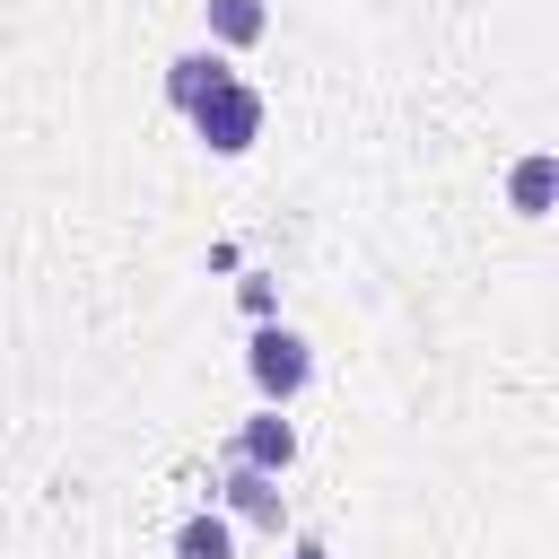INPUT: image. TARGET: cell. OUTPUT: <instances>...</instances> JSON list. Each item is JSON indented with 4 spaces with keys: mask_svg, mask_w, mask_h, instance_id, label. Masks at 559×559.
I'll list each match as a JSON object with an SVG mask.
<instances>
[{
    "mask_svg": "<svg viewBox=\"0 0 559 559\" xmlns=\"http://www.w3.org/2000/svg\"><path fill=\"white\" fill-rule=\"evenodd\" d=\"M245 376H253L262 402L288 411V402L314 384V349H306V332H288V323H253V341H245Z\"/></svg>",
    "mask_w": 559,
    "mask_h": 559,
    "instance_id": "1",
    "label": "cell"
},
{
    "mask_svg": "<svg viewBox=\"0 0 559 559\" xmlns=\"http://www.w3.org/2000/svg\"><path fill=\"white\" fill-rule=\"evenodd\" d=\"M192 131H201V148H218V157H245L253 140H262V87H245V79H218L192 114H183Z\"/></svg>",
    "mask_w": 559,
    "mask_h": 559,
    "instance_id": "2",
    "label": "cell"
},
{
    "mask_svg": "<svg viewBox=\"0 0 559 559\" xmlns=\"http://www.w3.org/2000/svg\"><path fill=\"white\" fill-rule=\"evenodd\" d=\"M236 524H253V533H280V515H288V498H280V472H253V463H236L227 454V480L210 489Z\"/></svg>",
    "mask_w": 559,
    "mask_h": 559,
    "instance_id": "3",
    "label": "cell"
},
{
    "mask_svg": "<svg viewBox=\"0 0 559 559\" xmlns=\"http://www.w3.org/2000/svg\"><path fill=\"white\" fill-rule=\"evenodd\" d=\"M236 463H253V472H288L297 463V428H288V411L280 402H262L245 428H236V445H227Z\"/></svg>",
    "mask_w": 559,
    "mask_h": 559,
    "instance_id": "4",
    "label": "cell"
},
{
    "mask_svg": "<svg viewBox=\"0 0 559 559\" xmlns=\"http://www.w3.org/2000/svg\"><path fill=\"white\" fill-rule=\"evenodd\" d=\"M218 79H236V70H227V52H218V44H192V52H175V61H166V105H175V114H192Z\"/></svg>",
    "mask_w": 559,
    "mask_h": 559,
    "instance_id": "5",
    "label": "cell"
},
{
    "mask_svg": "<svg viewBox=\"0 0 559 559\" xmlns=\"http://www.w3.org/2000/svg\"><path fill=\"white\" fill-rule=\"evenodd\" d=\"M201 26H210L218 52H245V44H262L271 9H262V0H201Z\"/></svg>",
    "mask_w": 559,
    "mask_h": 559,
    "instance_id": "6",
    "label": "cell"
},
{
    "mask_svg": "<svg viewBox=\"0 0 559 559\" xmlns=\"http://www.w3.org/2000/svg\"><path fill=\"white\" fill-rule=\"evenodd\" d=\"M550 192H559V157H550V148L515 157V175H507V201H515V218H550Z\"/></svg>",
    "mask_w": 559,
    "mask_h": 559,
    "instance_id": "7",
    "label": "cell"
},
{
    "mask_svg": "<svg viewBox=\"0 0 559 559\" xmlns=\"http://www.w3.org/2000/svg\"><path fill=\"white\" fill-rule=\"evenodd\" d=\"M175 559H236V515H218V507L183 515V533H175Z\"/></svg>",
    "mask_w": 559,
    "mask_h": 559,
    "instance_id": "8",
    "label": "cell"
},
{
    "mask_svg": "<svg viewBox=\"0 0 559 559\" xmlns=\"http://www.w3.org/2000/svg\"><path fill=\"white\" fill-rule=\"evenodd\" d=\"M236 297H245V314H253V323H271V306H280V288H271L262 271H245V288H236Z\"/></svg>",
    "mask_w": 559,
    "mask_h": 559,
    "instance_id": "9",
    "label": "cell"
},
{
    "mask_svg": "<svg viewBox=\"0 0 559 559\" xmlns=\"http://www.w3.org/2000/svg\"><path fill=\"white\" fill-rule=\"evenodd\" d=\"M288 559H332V550H323L314 533H297V550H288Z\"/></svg>",
    "mask_w": 559,
    "mask_h": 559,
    "instance_id": "10",
    "label": "cell"
}]
</instances>
